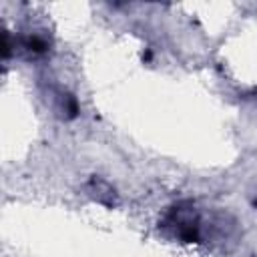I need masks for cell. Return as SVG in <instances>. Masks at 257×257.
<instances>
[{
	"instance_id": "3957f363",
	"label": "cell",
	"mask_w": 257,
	"mask_h": 257,
	"mask_svg": "<svg viewBox=\"0 0 257 257\" xmlns=\"http://www.w3.org/2000/svg\"><path fill=\"white\" fill-rule=\"evenodd\" d=\"M18 46H20V50H24L30 56H42V54H46L50 50L48 38L44 34H38V32H32V34L22 36V40H20Z\"/></svg>"
},
{
	"instance_id": "7a4b0ae2",
	"label": "cell",
	"mask_w": 257,
	"mask_h": 257,
	"mask_svg": "<svg viewBox=\"0 0 257 257\" xmlns=\"http://www.w3.org/2000/svg\"><path fill=\"white\" fill-rule=\"evenodd\" d=\"M86 191H88V195H90L94 201H98V203H102V205H106V207L116 205L114 189H112L106 181H102V179L92 177V179L88 181V185H86Z\"/></svg>"
},
{
	"instance_id": "6da1fadb",
	"label": "cell",
	"mask_w": 257,
	"mask_h": 257,
	"mask_svg": "<svg viewBox=\"0 0 257 257\" xmlns=\"http://www.w3.org/2000/svg\"><path fill=\"white\" fill-rule=\"evenodd\" d=\"M161 229L181 243H199L205 237L207 225L193 203L173 205L161 219Z\"/></svg>"
},
{
	"instance_id": "277c9868",
	"label": "cell",
	"mask_w": 257,
	"mask_h": 257,
	"mask_svg": "<svg viewBox=\"0 0 257 257\" xmlns=\"http://www.w3.org/2000/svg\"><path fill=\"white\" fill-rule=\"evenodd\" d=\"M54 110L62 116V118H72L78 114V104H76V98L64 90H58L54 94Z\"/></svg>"
}]
</instances>
